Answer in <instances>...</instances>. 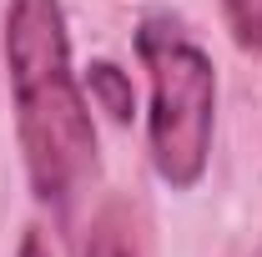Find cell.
<instances>
[{
  "label": "cell",
  "instance_id": "1",
  "mask_svg": "<svg viewBox=\"0 0 262 257\" xmlns=\"http://www.w3.org/2000/svg\"><path fill=\"white\" fill-rule=\"evenodd\" d=\"M5 61L31 187L40 202L71 207L96 177V126L71 71L66 15L56 0H10Z\"/></svg>",
  "mask_w": 262,
  "mask_h": 257
},
{
  "label": "cell",
  "instance_id": "3",
  "mask_svg": "<svg viewBox=\"0 0 262 257\" xmlns=\"http://www.w3.org/2000/svg\"><path fill=\"white\" fill-rule=\"evenodd\" d=\"M86 91H91V101H96L111 121H131V116H136V91H131V76L121 71V66L91 61V71H86Z\"/></svg>",
  "mask_w": 262,
  "mask_h": 257
},
{
  "label": "cell",
  "instance_id": "2",
  "mask_svg": "<svg viewBox=\"0 0 262 257\" xmlns=\"http://www.w3.org/2000/svg\"><path fill=\"white\" fill-rule=\"evenodd\" d=\"M136 51L151 76V111H146L151 166L171 192H192L212 157V121H217L212 56L166 15L141 20Z\"/></svg>",
  "mask_w": 262,
  "mask_h": 257
},
{
  "label": "cell",
  "instance_id": "4",
  "mask_svg": "<svg viewBox=\"0 0 262 257\" xmlns=\"http://www.w3.org/2000/svg\"><path fill=\"white\" fill-rule=\"evenodd\" d=\"M131 232H136V227H131V217H126L121 202L101 207L96 222H91V237H86V257H141Z\"/></svg>",
  "mask_w": 262,
  "mask_h": 257
},
{
  "label": "cell",
  "instance_id": "6",
  "mask_svg": "<svg viewBox=\"0 0 262 257\" xmlns=\"http://www.w3.org/2000/svg\"><path fill=\"white\" fill-rule=\"evenodd\" d=\"M15 257H51V247H46L35 232H26V237H20V252H15Z\"/></svg>",
  "mask_w": 262,
  "mask_h": 257
},
{
  "label": "cell",
  "instance_id": "5",
  "mask_svg": "<svg viewBox=\"0 0 262 257\" xmlns=\"http://www.w3.org/2000/svg\"><path fill=\"white\" fill-rule=\"evenodd\" d=\"M227 10V26H232V40L242 51L262 56V0H222Z\"/></svg>",
  "mask_w": 262,
  "mask_h": 257
}]
</instances>
